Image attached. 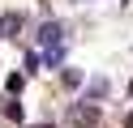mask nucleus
<instances>
[{"label": "nucleus", "instance_id": "1", "mask_svg": "<svg viewBox=\"0 0 133 128\" xmlns=\"http://www.w3.org/2000/svg\"><path fill=\"white\" fill-rule=\"evenodd\" d=\"M107 90H112V81H107V77H90L82 102H95V107H99V98H107Z\"/></svg>", "mask_w": 133, "mask_h": 128}, {"label": "nucleus", "instance_id": "2", "mask_svg": "<svg viewBox=\"0 0 133 128\" xmlns=\"http://www.w3.org/2000/svg\"><path fill=\"white\" fill-rule=\"evenodd\" d=\"M22 26H26V17H22V13H4V17H0V39H17Z\"/></svg>", "mask_w": 133, "mask_h": 128}, {"label": "nucleus", "instance_id": "3", "mask_svg": "<svg viewBox=\"0 0 133 128\" xmlns=\"http://www.w3.org/2000/svg\"><path fill=\"white\" fill-rule=\"evenodd\" d=\"M60 85H64V90H82V85H86V73H82V68H60Z\"/></svg>", "mask_w": 133, "mask_h": 128}, {"label": "nucleus", "instance_id": "4", "mask_svg": "<svg viewBox=\"0 0 133 128\" xmlns=\"http://www.w3.org/2000/svg\"><path fill=\"white\" fill-rule=\"evenodd\" d=\"M0 111H4L13 124H22V119H26V111H22V102H17V98H4V102H0Z\"/></svg>", "mask_w": 133, "mask_h": 128}, {"label": "nucleus", "instance_id": "5", "mask_svg": "<svg viewBox=\"0 0 133 128\" xmlns=\"http://www.w3.org/2000/svg\"><path fill=\"white\" fill-rule=\"evenodd\" d=\"M39 68H43V56H39V51H26V60H22V73H26V77H35Z\"/></svg>", "mask_w": 133, "mask_h": 128}, {"label": "nucleus", "instance_id": "6", "mask_svg": "<svg viewBox=\"0 0 133 128\" xmlns=\"http://www.w3.org/2000/svg\"><path fill=\"white\" fill-rule=\"evenodd\" d=\"M22 85H26V73H9V81H4V90H9V98H17Z\"/></svg>", "mask_w": 133, "mask_h": 128}, {"label": "nucleus", "instance_id": "7", "mask_svg": "<svg viewBox=\"0 0 133 128\" xmlns=\"http://www.w3.org/2000/svg\"><path fill=\"white\" fill-rule=\"evenodd\" d=\"M124 128H133V107H129V115H124Z\"/></svg>", "mask_w": 133, "mask_h": 128}, {"label": "nucleus", "instance_id": "8", "mask_svg": "<svg viewBox=\"0 0 133 128\" xmlns=\"http://www.w3.org/2000/svg\"><path fill=\"white\" fill-rule=\"evenodd\" d=\"M35 128H56V124H35Z\"/></svg>", "mask_w": 133, "mask_h": 128}, {"label": "nucleus", "instance_id": "9", "mask_svg": "<svg viewBox=\"0 0 133 128\" xmlns=\"http://www.w3.org/2000/svg\"><path fill=\"white\" fill-rule=\"evenodd\" d=\"M129 98H133V81H129Z\"/></svg>", "mask_w": 133, "mask_h": 128}, {"label": "nucleus", "instance_id": "10", "mask_svg": "<svg viewBox=\"0 0 133 128\" xmlns=\"http://www.w3.org/2000/svg\"><path fill=\"white\" fill-rule=\"evenodd\" d=\"M120 4H129V0H120Z\"/></svg>", "mask_w": 133, "mask_h": 128}]
</instances>
